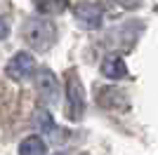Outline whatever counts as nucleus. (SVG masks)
Listing matches in <instances>:
<instances>
[{
	"instance_id": "1",
	"label": "nucleus",
	"mask_w": 158,
	"mask_h": 155,
	"mask_svg": "<svg viewBox=\"0 0 158 155\" xmlns=\"http://www.w3.org/2000/svg\"><path fill=\"white\" fill-rule=\"evenodd\" d=\"M24 38L28 40V45L38 47V50L45 52L47 47H52L57 33H54V26L50 21L43 19H28L26 26H24Z\"/></svg>"
},
{
	"instance_id": "2",
	"label": "nucleus",
	"mask_w": 158,
	"mask_h": 155,
	"mask_svg": "<svg viewBox=\"0 0 158 155\" xmlns=\"http://www.w3.org/2000/svg\"><path fill=\"white\" fill-rule=\"evenodd\" d=\"M66 101H69V117L80 120L85 113V92H83L80 78L76 73H69L66 78Z\"/></svg>"
},
{
	"instance_id": "3",
	"label": "nucleus",
	"mask_w": 158,
	"mask_h": 155,
	"mask_svg": "<svg viewBox=\"0 0 158 155\" xmlns=\"http://www.w3.org/2000/svg\"><path fill=\"white\" fill-rule=\"evenodd\" d=\"M35 89H38V97L43 99V103L47 106H57L61 97V87H59V80L52 71H38V78H35Z\"/></svg>"
},
{
	"instance_id": "4",
	"label": "nucleus",
	"mask_w": 158,
	"mask_h": 155,
	"mask_svg": "<svg viewBox=\"0 0 158 155\" xmlns=\"http://www.w3.org/2000/svg\"><path fill=\"white\" fill-rule=\"evenodd\" d=\"M35 71V59L28 54V52H19V54H14L5 66V73L10 80L14 82H21V80H26L28 75H33Z\"/></svg>"
},
{
	"instance_id": "5",
	"label": "nucleus",
	"mask_w": 158,
	"mask_h": 155,
	"mask_svg": "<svg viewBox=\"0 0 158 155\" xmlns=\"http://www.w3.org/2000/svg\"><path fill=\"white\" fill-rule=\"evenodd\" d=\"M73 14L78 17L87 28H99L102 26V19H104V10L97 5V2H78Z\"/></svg>"
},
{
	"instance_id": "6",
	"label": "nucleus",
	"mask_w": 158,
	"mask_h": 155,
	"mask_svg": "<svg viewBox=\"0 0 158 155\" xmlns=\"http://www.w3.org/2000/svg\"><path fill=\"white\" fill-rule=\"evenodd\" d=\"M102 73H104L106 78H111V80H120V78L127 75V66L118 54H109V57L102 61Z\"/></svg>"
},
{
	"instance_id": "7",
	"label": "nucleus",
	"mask_w": 158,
	"mask_h": 155,
	"mask_svg": "<svg viewBox=\"0 0 158 155\" xmlns=\"http://www.w3.org/2000/svg\"><path fill=\"white\" fill-rule=\"evenodd\" d=\"M99 103H102L104 108H127L125 94H120V92L113 89V87H104V89L99 92Z\"/></svg>"
},
{
	"instance_id": "8",
	"label": "nucleus",
	"mask_w": 158,
	"mask_h": 155,
	"mask_svg": "<svg viewBox=\"0 0 158 155\" xmlns=\"http://www.w3.org/2000/svg\"><path fill=\"white\" fill-rule=\"evenodd\" d=\"M45 153H47V143L38 134L24 139L21 146H19V155H45Z\"/></svg>"
},
{
	"instance_id": "9",
	"label": "nucleus",
	"mask_w": 158,
	"mask_h": 155,
	"mask_svg": "<svg viewBox=\"0 0 158 155\" xmlns=\"http://www.w3.org/2000/svg\"><path fill=\"white\" fill-rule=\"evenodd\" d=\"M40 14H59L69 7V0H33Z\"/></svg>"
},
{
	"instance_id": "10",
	"label": "nucleus",
	"mask_w": 158,
	"mask_h": 155,
	"mask_svg": "<svg viewBox=\"0 0 158 155\" xmlns=\"http://www.w3.org/2000/svg\"><path fill=\"white\" fill-rule=\"evenodd\" d=\"M35 122H38L40 132H45V134H57V127H54V120H52V115H50V113H47L45 108L35 110Z\"/></svg>"
},
{
	"instance_id": "11",
	"label": "nucleus",
	"mask_w": 158,
	"mask_h": 155,
	"mask_svg": "<svg viewBox=\"0 0 158 155\" xmlns=\"http://www.w3.org/2000/svg\"><path fill=\"white\" fill-rule=\"evenodd\" d=\"M7 35H10V24H7V21L0 17V40H5Z\"/></svg>"
},
{
	"instance_id": "12",
	"label": "nucleus",
	"mask_w": 158,
	"mask_h": 155,
	"mask_svg": "<svg viewBox=\"0 0 158 155\" xmlns=\"http://www.w3.org/2000/svg\"><path fill=\"white\" fill-rule=\"evenodd\" d=\"M118 5H123V7H127V10H132V7H137L142 0H116Z\"/></svg>"
}]
</instances>
